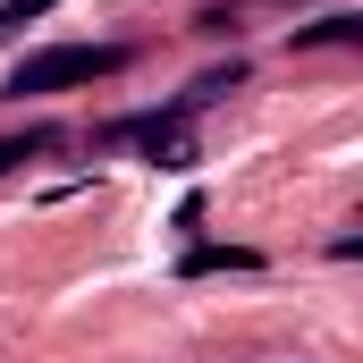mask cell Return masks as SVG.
<instances>
[{
  "label": "cell",
  "mask_w": 363,
  "mask_h": 363,
  "mask_svg": "<svg viewBox=\"0 0 363 363\" xmlns=\"http://www.w3.org/2000/svg\"><path fill=\"white\" fill-rule=\"evenodd\" d=\"M304 43H355V17H321V26H313Z\"/></svg>",
  "instance_id": "5"
},
{
  "label": "cell",
  "mask_w": 363,
  "mask_h": 363,
  "mask_svg": "<svg viewBox=\"0 0 363 363\" xmlns=\"http://www.w3.org/2000/svg\"><path fill=\"white\" fill-rule=\"evenodd\" d=\"M211 271H262L254 245H186L178 254V279H211Z\"/></svg>",
  "instance_id": "2"
},
{
  "label": "cell",
  "mask_w": 363,
  "mask_h": 363,
  "mask_svg": "<svg viewBox=\"0 0 363 363\" xmlns=\"http://www.w3.org/2000/svg\"><path fill=\"white\" fill-rule=\"evenodd\" d=\"M51 144H60V127H26V135H0V169L34 161V152H51Z\"/></svg>",
  "instance_id": "3"
},
{
  "label": "cell",
  "mask_w": 363,
  "mask_h": 363,
  "mask_svg": "<svg viewBox=\"0 0 363 363\" xmlns=\"http://www.w3.org/2000/svg\"><path fill=\"white\" fill-rule=\"evenodd\" d=\"M51 9H60V0H9V9H0V43H17V34H26L34 17H51Z\"/></svg>",
  "instance_id": "4"
},
{
  "label": "cell",
  "mask_w": 363,
  "mask_h": 363,
  "mask_svg": "<svg viewBox=\"0 0 363 363\" xmlns=\"http://www.w3.org/2000/svg\"><path fill=\"white\" fill-rule=\"evenodd\" d=\"M127 68V51H110V43H51V51H26L17 68H9V93L26 101V93H68V85H93V77H118Z\"/></svg>",
  "instance_id": "1"
}]
</instances>
